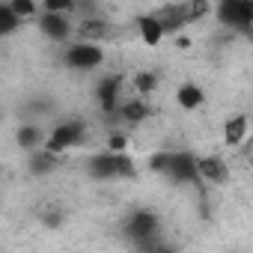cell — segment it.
Listing matches in <instances>:
<instances>
[{"label":"cell","instance_id":"cell-7","mask_svg":"<svg viewBox=\"0 0 253 253\" xmlns=\"http://www.w3.org/2000/svg\"><path fill=\"white\" fill-rule=\"evenodd\" d=\"M149 15L158 21L164 36L167 33H179L185 24H191V3H167V6H161V9H155Z\"/></svg>","mask_w":253,"mask_h":253},{"label":"cell","instance_id":"cell-12","mask_svg":"<svg viewBox=\"0 0 253 253\" xmlns=\"http://www.w3.org/2000/svg\"><path fill=\"white\" fill-rule=\"evenodd\" d=\"M113 119H119L125 125H140V122L149 119V104L143 98H131V101H125V104L116 107V116Z\"/></svg>","mask_w":253,"mask_h":253},{"label":"cell","instance_id":"cell-6","mask_svg":"<svg viewBox=\"0 0 253 253\" xmlns=\"http://www.w3.org/2000/svg\"><path fill=\"white\" fill-rule=\"evenodd\" d=\"M167 176L176 182V185H197V188H206L200 173H197V155L191 152H173L170 155V170Z\"/></svg>","mask_w":253,"mask_h":253},{"label":"cell","instance_id":"cell-9","mask_svg":"<svg viewBox=\"0 0 253 253\" xmlns=\"http://www.w3.org/2000/svg\"><path fill=\"white\" fill-rule=\"evenodd\" d=\"M197 173H200L203 185H206V182H211V185H223V182L229 179V167H226V161L217 158V155L197 158Z\"/></svg>","mask_w":253,"mask_h":253},{"label":"cell","instance_id":"cell-23","mask_svg":"<svg viewBox=\"0 0 253 253\" xmlns=\"http://www.w3.org/2000/svg\"><path fill=\"white\" fill-rule=\"evenodd\" d=\"M63 220H66L63 209H48V211H42V223H45L48 229H60V226H63Z\"/></svg>","mask_w":253,"mask_h":253},{"label":"cell","instance_id":"cell-25","mask_svg":"<svg viewBox=\"0 0 253 253\" xmlns=\"http://www.w3.org/2000/svg\"><path fill=\"white\" fill-rule=\"evenodd\" d=\"M176 45H179V48H188V45H191V39H188V36H179V39H176Z\"/></svg>","mask_w":253,"mask_h":253},{"label":"cell","instance_id":"cell-3","mask_svg":"<svg viewBox=\"0 0 253 253\" xmlns=\"http://www.w3.org/2000/svg\"><path fill=\"white\" fill-rule=\"evenodd\" d=\"M217 21L226 24L229 30H238L244 36H250V24H253V3H244V0H223L217 3Z\"/></svg>","mask_w":253,"mask_h":253},{"label":"cell","instance_id":"cell-4","mask_svg":"<svg viewBox=\"0 0 253 253\" xmlns=\"http://www.w3.org/2000/svg\"><path fill=\"white\" fill-rule=\"evenodd\" d=\"M63 63L75 72H92L104 63V51L98 48V42H72L63 54Z\"/></svg>","mask_w":253,"mask_h":253},{"label":"cell","instance_id":"cell-16","mask_svg":"<svg viewBox=\"0 0 253 253\" xmlns=\"http://www.w3.org/2000/svg\"><path fill=\"white\" fill-rule=\"evenodd\" d=\"M57 167H60V155H51V152H45V149L30 152V173H33V176L54 173Z\"/></svg>","mask_w":253,"mask_h":253},{"label":"cell","instance_id":"cell-2","mask_svg":"<svg viewBox=\"0 0 253 253\" xmlns=\"http://www.w3.org/2000/svg\"><path fill=\"white\" fill-rule=\"evenodd\" d=\"M86 122L84 119H69V122H63V125H57V128L45 137V152H51V155H63V152H69V149H75V146H84L86 143Z\"/></svg>","mask_w":253,"mask_h":253},{"label":"cell","instance_id":"cell-8","mask_svg":"<svg viewBox=\"0 0 253 253\" xmlns=\"http://www.w3.org/2000/svg\"><path fill=\"white\" fill-rule=\"evenodd\" d=\"M119 89H122V75H104L98 84H95V98L104 110L107 119L116 116V107H119Z\"/></svg>","mask_w":253,"mask_h":253},{"label":"cell","instance_id":"cell-1","mask_svg":"<svg viewBox=\"0 0 253 253\" xmlns=\"http://www.w3.org/2000/svg\"><path fill=\"white\" fill-rule=\"evenodd\" d=\"M86 173L92 179H134V161L128 155H113V152H95L86 161Z\"/></svg>","mask_w":253,"mask_h":253},{"label":"cell","instance_id":"cell-15","mask_svg":"<svg viewBox=\"0 0 253 253\" xmlns=\"http://www.w3.org/2000/svg\"><path fill=\"white\" fill-rule=\"evenodd\" d=\"M176 101H179V107H185V110H197V107L206 101V92H203V86H197V84H182V86L176 89Z\"/></svg>","mask_w":253,"mask_h":253},{"label":"cell","instance_id":"cell-18","mask_svg":"<svg viewBox=\"0 0 253 253\" xmlns=\"http://www.w3.org/2000/svg\"><path fill=\"white\" fill-rule=\"evenodd\" d=\"M134 89H137V98L152 95L158 89V72H137L134 75Z\"/></svg>","mask_w":253,"mask_h":253},{"label":"cell","instance_id":"cell-13","mask_svg":"<svg viewBox=\"0 0 253 253\" xmlns=\"http://www.w3.org/2000/svg\"><path fill=\"white\" fill-rule=\"evenodd\" d=\"M137 30H140V39H143V45H149V48H158L161 45V39H164V30L158 27V21L152 18V15H137Z\"/></svg>","mask_w":253,"mask_h":253},{"label":"cell","instance_id":"cell-26","mask_svg":"<svg viewBox=\"0 0 253 253\" xmlns=\"http://www.w3.org/2000/svg\"><path fill=\"white\" fill-rule=\"evenodd\" d=\"M149 253H176V250H170V247H152Z\"/></svg>","mask_w":253,"mask_h":253},{"label":"cell","instance_id":"cell-24","mask_svg":"<svg viewBox=\"0 0 253 253\" xmlns=\"http://www.w3.org/2000/svg\"><path fill=\"white\" fill-rule=\"evenodd\" d=\"M125 146H128V137H125V134H110L107 137V149L104 152H113V155H125Z\"/></svg>","mask_w":253,"mask_h":253},{"label":"cell","instance_id":"cell-5","mask_svg":"<svg viewBox=\"0 0 253 253\" xmlns=\"http://www.w3.org/2000/svg\"><path fill=\"white\" fill-rule=\"evenodd\" d=\"M158 229H161L158 214L149 211V209H137V211L128 214V220H125V235H128L134 244H152Z\"/></svg>","mask_w":253,"mask_h":253},{"label":"cell","instance_id":"cell-17","mask_svg":"<svg viewBox=\"0 0 253 253\" xmlns=\"http://www.w3.org/2000/svg\"><path fill=\"white\" fill-rule=\"evenodd\" d=\"M78 36H84L86 42H92V45H95V39L107 36V27H104V21H101V18H84V21L78 24Z\"/></svg>","mask_w":253,"mask_h":253},{"label":"cell","instance_id":"cell-21","mask_svg":"<svg viewBox=\"0 0 253 253\" xmlns=\"http://www.w3.org/2000/svg\"><path fill=\"white\" fill-rule=\"evenodd\" d=\"M9 9H12V15H15L18 21H21V18H33V15H39V6L33 3V0H12Z\"/></svg>","mask_w":253,"mask_h":253},{"label":"cell","instance_id":"cell-14","mask_svg":"<svg viewBox=\"0 0 253 253\" xmlns=\"http://www.w3.org/2000/svg\"><path fill=\"white\" fill-rule=\"evenodd\" d=\"M244 137H247V116L238 113V116L226 119V125H223V143L226 146H241Z\"/></svg>","mask_w":253,"mask_h":253},{"label":"cell","instance_id":"cell-22","mask_svg":"<svg viewBox=\"0 0 253 253\" xmlns=\"http://www.w3.org/2000/svg\"><path fill=\"white\" fill-rule=\"evenodd\" d=\"M170 155H173V152H155V155L149 158V170L167 176V170H170Z\"/></svg>","mask_w":253,"mask_h":253},{"label":"cell","instance_id":"cell-27","mask_svg":"<svg viewBox=\"0 0 253 253\" xmlns=\"http://www.w3.org/2000/svg\"><path fill=\"white\" fill-rule=\"evenodd\" d=\"M0 122H3V110H0Z\"/></svg>","mask_w":253,"mask_h":253},{"label":"cell","instance_id":"cell-19","mask_svg":"<svg viewBox=\"0 0 253 253\" xmlns=\"http://www.w3.org/2000/svg\"><path fill=\"white\" fill-rule=\"evenodd\" d=\"M18 27H21V21L12 15L9 3H0V36H9V33H15Z\"/></svg>","mask_w":253,"mask_h":253},{"label":"cell","instance_id":"cell-10","mask_svg":"<svg viewBox=\"0 0 253 253\" xmlns=\"http://www.w3.org/2000/svg\"><path fill=\"white\" fill-rule=\"evenodd\" d=\"M45 137H48V131L39 122H21V128L15 131V143L24 152H39L45 146Z\"/></svg>","mask_w":253,"mask_h":253},{"label":"cell","instance_id":"cell-11","mask_svg":"<svg viewBox=\"0 0 253 253\" xmlns=\"http://www.w3.org/2000/svg\"><path fill=\"white\" fill-rule=\"evenodd\" d=\"M39 30L51 39V42H66L72 36V21L66 15H51V12H42L39 15Z\"/></svg>","mask_w":253,"mask_h":253},{"label":"cell","instance_id":"cell-20","mask_svg":"<svg viewBox=\"0 0 253 253\" xmlns=\"http://www.w3.org/2000/svg\"><path fill=\"white\" fill-rule=\"evenodd\" d=\"M75 0H45L42 3V12H51V15H66L69 18V12H75Z\"/></svg>","mask_w":253,"mask_h":253}]
</instances>
